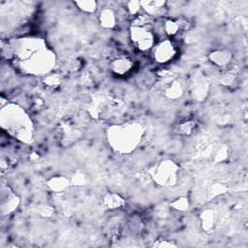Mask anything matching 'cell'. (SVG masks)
Returning <instances> with one entry per match:
<instances>
[{
	"mask_svg": "<svg viewBox=\"0 0 248 248\" xmlns=\"http://www.w3.org/2000/svg\"><path fill=\"white\" fill-rule=\"evenodd\" d=\"M13 63L29 75H47L55 66V55L40 38H20L12 43Z\"/></svg>",
	"mask_w": 248,
	"mask_h": 248,
	"instance_id": "cell-1",
	"label": "cell"
},
{
	"mask_svg": "<svg viewBox=\"0 0 248 248\" xmlns=\"http://www.w3.org/2000/svg\"><path fill=\"white\" fill-rule=\"evenodd\" d=\"M1 126L18 140L29 143L33 140L34 126L25 110L16 104L7 103L0 111Z\"/></svg>",
	"mask_w": 248,
	"mask_h": 248,
	"instance_id": "cell-2",
	"label": "cell"
},
{
	"mask_svg": "<svg viewBox=\"0 0 248 248\" xmlns=\"http://www.w3.org/2000/svg\"><path fill=\"white\" fill-rule=\"evenodd\" d=\"M143 133L144 130L140 123L130 122L109 127L107 136L113 149L121 153H129L140 144Z\"/></svg>",
	"mask_w": 248,
	"mask_h": 248,
	"instance_id": "cell-3",
	"label": "cell"
},
{
	"mask_svg": "<svg viewBox=\"0 0 248 248\" xmlns=\"http://www.w3.org/2000/svg\"><path fill=\"white\" fill-rule=\"evenodd\" d=\"M130 38L138 50L141 52L152 50L156 44V38L152 31L150 16L138 15L134 17L130 27Z\"/></svg>",
	"mask_w": 248,
	"mask_h": 248,
	"instance_id": "cell-4",
	"label": "cell"
},
{
	"mask_svg": "<svg viewBox=\"0 0 248 248\" xmlns=\"http://www.w3.org/2000/svg\"><path fill=\"white\" fill-rule=\"evenodd\" d=\"M179 168L171 160H164L154 167L152 178L161 186H172L177 181Z\"/></svg>",
	"mask_w": 248,
	"mask_h": 248,
	"instance_id": "cell-5",
	"label": "cell"
},
{
	"mask_svg": "<svg viewBox=\"0 0 248 248\" xmlns=\"http://www.w3.org/2000/svg\"><path fill=\"white\" fill-rule=\"evenodd\" d=\"M152 53L153 58L157 63L166 64L175 57L177 49L173 42L167 38L155 44L152 48Z\"/></svg>",
	"mask_w": 248,
	"mask_h": 248,
	"instance_id": "cell-6",
	"label": "cell"
},
{
	"mask_svg": "<svg viewBox=\"0 0 248 248\" xmlns=\"http://www.w3.org/2000/svg\"><path fill=\"white\" fill-rule=\"evenodd\" d=\"M20 200L9 187L1 189V212L3 215L14 212L19 205Z\"/></svg>",
	"mask_w": 248,
	"mask_h": 248,
	"instance_id": "cell-7",
	"label": "cell"
},
{
	"mask_svg": "<svg viewBox=\"0 0 248 248\" xmlns=\"http://www.w3.org/2000/svg\"><path fill=\"white\" fill-rule=\"evenodd\" d=\"M134 66L133 60L127 56V55H118L115 58L112 59L110 62V71L115 75V76H125L127 75Z\"/></svg>",
	"mask_w": 248,
	"mask_h": 248,
	"instance_id": "cell-8",
	"label": "cell"
},
{
	"mask_svg": "<svg viewBox=\"0 0 248 248\" xmlns=\"http://www.w3.org/2000/svg\"><path fill=\"white\" fill-rule=\"evenodd\" d=\"M208 91V83L205 78L202 74H198L193 78V82L191 84V92L193 98L197 99L198 101H202L205 98Z\"/></svg>",
	"mask_w": 248,
	"mask_h": 248,
	"instance_id": "cell-9",
	"label": "cell"
},
{
	"mask_svg": "<svg viewBox=\"0 0 248 248\" xmlns=\"http://www.w3.org/2000/svg\"><path fill=\"white\" fill-rule=\"evenodd\" d=\"M188 23L181 19H167L164 22L163 29L166 35L168 36V39H171L178 35L179 32L187 29Z\"/></svg>",
	"mask_w": 248,
	"mask_h": 248,
	"instance_id": "cell-10",
	"label": "cell"
},
{
	"mask_svg": "<svg viewBox=\"0 0 248 248\" xmlns=\"http://www.w3.org/2000/svg\"><path fill=\"white\" fill-rule=\"evenodd\" d=\"M232 53L227 49H217L208 55V59L211 63L218 67H225L229 65L232 61Z\"/></svg>",
	"mask_w": 248,
	"mask_h": 248,
	"instance_id": "cell-11",
	"label": "cell"
},
{
	"mask_svg": "<svg viewBox=\"0 0 248 248\" xmlns=\"http://www.w3.org/2000/svg\"><path fill=\"white\" fill-rule=\"evenodd\" d=\"M71 185L69 178L65 176H53L46 181V186L49 191L53 193H62L66 191Z\"/></svg>",
	"mask_w": 248,
	"mask_h": 248,
	"instance_id": "cell-12",
	"label": "cell"
},
{
	"mask_svg": "<svg viewBox=\"0 0 248 248\" xmlns=\"http://www.w3.org/2000/svg\"><path fill=\"white\" fill-rule=\"evenodd\" d=\"M117 17L114 11L110 8H104L99 13V22L102 27L111 29L116 25Z\"/></svg>",
	"mask_w": 248,
	"mask_h": 248,
	"instance_id": "cell-13",
	"label": "cell"
},
{
	"mask_svg": "<svg viewBox=\"0 0 248 248\" xmlns=\"http://www.w3.org/2000/svg\"><path fill=\"white\" fill-rule=\"evenodd\" d=\"M103 204L107 209L114 210L125 205V200L115 193H107L103 199Z\"/></svg>",
	"mask_w": 248,
	"mask_h": 248,
	"instance_id": "cell-14",
	"label": "cell"
},
{
	"mask_svg": "<svg viewBox=\"0 0 248 248\" xmlns=\"http://www.w3.org/2000/svg\"><path fill=\"white\" fill-rule=\"evenodd\" d=\"M140 5L148 16H155L163 12L166 6V2L165 1H140Z\"/></svg>",
	"mask_w": 248,
	"mask_h": 248,
	"instance_id": "cell-15",
	"label": "cell"
},
{
	"mask_svg": "<svg viewBox=\"0 0 248 248\" xmlns=\"http://www.w3.org/2000/svg\"><path fill=\"white\" fill-rule=\"evenodd\" d=\"M164 94L168 99L176 100L183 95V86L177 80L171 81L164 90Z\"/></svg>",
	"mask_w": 248,
	"mask_h": 248,
	"instance_id": "cell-16",
	"label": "cell"
},
{
	"mask_svg": "<svg viewBox=\"0 0 248 248\" xmlns=\"http://www.w3.org/2000/svg\"><path fill=\"white\" fill-rule=\"evenodd\" d=\"M215 220L214 211L211 209H205L201 214V224L205 231H210L214 228Z\"/></svg>",
	"mask_w": 248,
	"mask_h": 248,
	"instance_id": "cell-17",
	"label": "cell"
},
{
	"mask_svg": "<svg viewBox=\"0 0 248 248\" xmlns=\"http://www.w3.org/2000/svg\"><path fill=\"white\" fill-rule=\"evenodd\" d=\"M74 4L78 7V10H80L81 12L86 13V14L95 13L98 9V3L96 1H91V0L75 1Z\"/></svg>",
	"mask_w": 248,
	"mask_h": 248,
	"instance_id": "cell-18",
	"label": "cell"
},
{
	"mask_svg": "<svg viewBox=\"0 0 248 248\" xmlns=\"http://www.w3.org/2000/svg\"><path fill=\"white\" fill-rule=\"evenodd\" d=\"M236 78H237L236 72L233 70H228L227 72H225L222 75V77L220 78V82L224 86H232V84H234Z\"/></svg>",
	"mask_w": 248,
	"mask_h": 248,
	"instance_id": "cell-19",
	"label": "cell"
},
{
	"mask_svg": "<svg viewBox=\"0 0 248 248\" xmlns=\"http://www.w3.org/2000/svg\"><path fill=\"white\" fill-rule=\"evenodd\" d=\"M196 128V122L192 119H186L178 125V133L182 135H190Z\"/></svg>",
	"mask_w": 248,
	"mask_h": 248,
	"instance_id": "cell-20",
	"label": "cell"
},
{
	"mask_svg": "<svg viewBox=\"0 0 248 248\" xmlns=\"http://www.w3.org/2000/svg\"><path fill=\"white\" fill-rule=\"evenodd\" d=\"M87 176L84 172L82 171H77L75 172L71 178H70V181H71V185H75V186H84L86 183H87Z\"/></svg>",
	"mask_w": 248,
	"mask_h": 248,
	"instance_id": "cell-21",
	"label": "cell"
},
{
	"mask_svg": "<svg viewBox=\"0 0 248 248\" xmlns=\"http://www.w3.org/2000/svg\"><path fill=\"white\" fill-rule=\"evenodd\" d=\"M171 206L178 211H186L190 206L189 199L187 197H179L172 202Z\"/></svg>",
	"mask_w": 248,
	"mask_h": 248,
	"instance_id": "cell-22",
	"label": "cell"
},
{
	"mask_svg": "<svg viewBox=\"0 0 248 248\" xmlns=\"http://www.w3.org/2000/svg\"><path fill=\"white\" fill-rule=\"evenodd\" d=\"M61 79L60 77L56 74H51V75H47L45 78H44V82L48 86V87H56L59 85Z\"/></svg>",
	"mask_w": 248,
	"mask_h": 248,
	"instance_id": "cell-23",
	"label": "cell"
},
{
	"mask_svg": "<svg viewBox=\"0 0 248 248\" xmlns=\"http://www.w3.org/2000/svg\"><path fill=\"white\" fill-rule=\"evenodd\" d=\"M141 9V5L140 1H130L127 3V10L130 15L137 16Z\"/></svg>",
	"mask_w": 248,
	"mask_h": 248,
	"instance_id": "cell-24",
	"label": "cell"
},
{
	"mask_svg": "<svg viewBox=\"0 0 248 248\" xmlns=\"http://www.w3.org/2000/svg\"><path fill=\"white\" fill-rule=\"evenodd\" d=\"M227 186L224 185V184H220V183H217V184H214L212 186V189H211V192L213 193L214 196H218V195H222L224 194L225 192H227Z\"/></svg>",
	"mask_w": 248,
	"mask_h": 248,
	"instance_id": "cell-25",
	"label": "cell"
},
{
	"mask_svg": "<svg viewBox=\"0 0 248 248\" xmlns=\"http://www.w3.org/2000/svg\"><path fill=\"white\" fill-rule=\"evenodd\" d=\"M152 246H155V247H173V246H176V244H174L172 242H169L168 240H157L154 244H152Z\"/></svg>",
	"mask_w": 248,
	"mask_h": 248,
	"instance_id": "cell-26",
	"label": "cell"
}]
</instances>
